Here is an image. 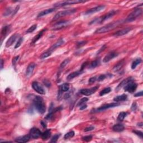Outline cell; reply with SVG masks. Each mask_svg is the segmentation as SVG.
<instances>
[{
    "mask_svg": "<svg viewBox=\"0 0 143 143\" xmlns=\"http://www.w3.org/2000/svg\"><path fill=\"white\" fill-rule=\"evenodd\" d=\"M82 72H83L81 70H78V71L72 72V73H70L67 76V80H68V81L72 80V79H73L74 78H76V77H77L79 76V75H80L81 74H82Z\"/></svg>",
    "mask_w": 143,
    "mask_h": 143,
    "instance_id": "44dd1931",
    "label": "cell"
},
{
    "mask_svg": "<svg viewBox=\"0 0 143 143\" xmlns=\"http://www.w3.org/2000/svg\"><path fill=\"white\" fill-rule=\"evenodd\" d=\"M74 132L73 131H71L68 132V133L65 134V135L64 136V139L65 140L70 139V138H73V137L74 136Z\"/></svg>",
    "mask_w": 143,
    "mask_h": 143,
    "instance_id": "4dcf8cb0",
    "label": "cell"
},
{
    "mask_svg": "<svg viewBox=\"0 0 143 143\" xmlns=\"http://www.w3.org/2000/svg\"><path fill=\"white\" fill-rule=\"evenodd\" d=\"M34 105L37 110L41 114L45 113L46 110V106L43 98L40 96H37L34 99Z\"/></svg>",
    "mask_w": 143,
    "mask_h": 143,
    "instance_id": "6da1fadb",
    "label": "cell"
},
{
    "mask_svg": "<svg viewBox=\"0 0 143 143\" xmlns=\"http://www.w3.org/2000/svg\"><path fill=\"white\" fill-rule=\"evenodd\" d=\"M88 101V98L87 97H85L81 99V100L78 102V103L77 105V106H81V105H83L84 103H86V102H87Z\"/></svg>",
    "mask_w": 143,
    "mask_h": 143,
    "instance_id": "e575fe53",
    "label": "cell"
},
{
    "mask_svg": "<svg viewBox=\"0 0 143 143\" xmlns=\"http://www.w3.org/2000/svg\"><path fill=\"white\" fill-rule=\"evenodd\" d=\"M137 107H137L136 103H135V102H134V103H132V106H131V109L132 111H135L136 110Z\"/></svg>",
    "mask_w": 143,
    "mask_h": 143,
    "instance_id": "bcb514c9",
    "label": "cell"
},
{
    "mask_svg": "<svg viewBox=\"0 0 143 143\" xmlns=\"http://www.w3.org/2000/svg\"><path fill=\"white\" fill-rule=\"evenodd\" d=\"M122 23V21H117L116 22H111L105 25V26L101 27V28H98L96 30L94 33L95 34H102V33H105L108 32V31L112 30L116 28L118 25Z\"/></svg>",
    "mask_w": 143,
    "mask_h": 143,
    "instance_id": "7a4b0ae2",
    "label": "cell"
},
{
    "mask_svg": "<svg viewBox=\"0 0 143 143\" xmlns=\"http://www.w3.org/2000/svg\"><path fill=\"white\" fill-rule=\"evenodd\" d=\"M92 139V136L91 135H88V136H86L85 137H83L82 138V140H83L86 141V142H88V141H90Z\"/></svg>",
    "mask_w": 143,
    "mask_h": 143,
    "instance_id": "b9f144b4",
    "label": "cell"
},
{
    "mask_svg": "<svg viewBox=\"0 0 143 143\" xmlns=\"http://www.w3.org/2000/svg\"><path fill=\"white\" fill-rule=\"evenodd\" d=\"M37 24H35V25H33V26H31V27H30L26 31V33H31L34 31L35 30L37 29Z\"/></svg>",
    "mask_w": 143,
    "mask_h": 143,
    "instance_id": "8d00e7d4",
    "label": "cell"
},
{
    "mask_svg": "<svg viewBox=\"0 0 143 143\" xmlns=\"http://www.w3.org/2000/svg\"><path fill=\"white\" fill-rule=\"evenodd\" d=\"M99 64H100V59L95 60V61H92L91 65H90V68H94L97 67V66L99 65Z\"/></svg>",
    "mask_w": 143,
    "mask_h": 143,
    "instance_id": "836d02e7",
    "label": "cell"
},
{
    "mask_svg": "<svg viewBox=\"0 0 143 143\" xmlns=\"http://www.w3.org/2000/svg\"><path fill=\"white\" fill-rule=\"evenodd\" d=\"M19 59V56H17L16 57H15L13 59V61H12V63H13V65H15L16 64V63L17 62L18 60Z\"/></svg>",
    "mask_w": 143,
    "mask_h": 143,
    "instance_id": "681fc988",
    "label": "cell"
},
{
    "mask_svg": "<svg viewBox=\"0 0 143 143\" xmlns=\"http://www.w3.org/2000/svg\"><path fill=\"white\" fill-rule=\"evenodd\" d=\"M119 104L118 103H108V104H106L103 105V106L100 107L98 108H97L96 110V112H101V111L106 110H107L108 108H113L115 107L118 106H119Z\"/></svg>",
    "mask_w": 143,
    "mask_h": 143,
    "instance_id": "7c38bea8",
    "label": "cell"
},
{
    "mask_svg": "<svg viewBox=\"0 0 143 143\" xmlns=\"http://www.w3.org/2000/svg\"><path fill=\"white\" fill-rule=\"evenodd\" d=\"M35 67H36V64L34 63H31L30 64L28 65L26 72V74L27 76L30 77L31 74H32L33 72L34 71Z\"/></svg>",
    "mask_w": 143,
    "mask_h": 143,
    "instance_id": "ffe728a7",
    "label": "cell"
},
{
    "mask_svg": "<svg viewBox=\"0 0 143 143\" xmlns=\"http://www.w3.org/2000/svg\"><path fill=\"white\" fill-rule=\"evenodd\" d=\"M143 96V91H141L140 92L137 93L134 95L135 97H140V96Z\"/></svg>",
    "mask_w": 143,
    "mask_h": 143,
    "instance_id": "f5cc1de1",
    "label": "cell"
},
{
    "mask_svg": "<svg viewBox=\"0 0 143 143\" xmlns=\"http://www.w3.org/2000/svg\"><path fill=\"white\" fill-rule=\"evenodd\" d=\"M69 62H70V59L69 58L66 59L64 60V61H62V63L61 64V65H60V67H61V68H64L65 67Z\"/></svg>",
    "mask_w": 143,
    "mask_h": 143,
    "instance_id": "d590c367",
    "label": "cell"
},
{
    "mask_svg": "<svg viewBox=\"0 0 143 143\" xmlns=\"http://www.w3.org/2000/svg\"><path fill=\"white\" fill-rule=\"evenodd\" d=\"M117 55H118V54L115 52H110L109 53L107 54L106 56L104 57V58H103V63H108V61H110L111 60H112V59H114L115 57H117Z\"/></svg>",
    "mask_w": 143,
    "mask_h": 143,
    "instance_id": "2e32d148",
    "label": "cell"
},
{
    "mask_svg": "<svg viewBox=\"0 0 143 143\" xmlns=\"http://www.w3.org/2000/svg\"><path fill=\"white\" fill-rule=\"evenodd\" d=\"M106 45H103V46H102V47L100 49V50H99V51L98 52H97V54H98L99 53H100L101 52H102V51H103L105 50V49H106Z\"/></svg>",
    "mask_w": 143,
    "mask_h": 143,
    "instance_id": "816d5d0a",
    "label": "cell"
},
{
    "mask_svg": "<svg viewBox=\"0 0 143 143\" xmlns=\"http://www.w3.org/2000/svg\"><path fill=\"white\" fill-rule=\"evenodd\" d=\"M105 6H104V5L98 6L95 7H94V8H92L91 9L88 10L87 11L85 12V15H90V14H92V13L97 12L101 11H102V10H103V9L105 8Z\"/></svg>",
    "mask_w": 143,
    "mask_h": 143,
    "instance_id": "4fadbf2b",
    "label": "cell"
},
{
    "mask_svg": "<svg viewBox=\"0 0 143 143\" xmlns=\"http://www.w3.org/2000/svg\"><path fill=\"white\" fill-rule=\"evenodd\" d=\"M143 11L142 9L138 8H136L135 10H134L131 13L128 15V16L126 18L125 22H130L134 21L136 19H138V17H139L142 14Z\"/></svg>",
    "mask_w": 143,
    "mask_h": 143,
    "instance_id": "277c9868",
    "label": "cell"
},
{
    "mask_svg": "<svg viewBox=\"0 0 143 143\" xmlns=\"http://www.w3.org/2000/svg\"><path fill=\"white\" fill-rule=\"evenodd\" d=\"M111 91V88H110V87L105 88V89L102 90V91L100 92V96H102L103 95H105V94H107V93L110 92Z\"/></svg>",
    "mask_w": 143,
    "mask_h": 143,
    "instance_id": "1f68e13d",
    "label": "cell"
},
{
    "mask_svg": "<svg viewBox=\"0 0 143 143\" xmlns=\"http://www.w3.org/2000/svg\"><path fill=\"white\" fill-rule=\"evenodd\" d=\"M125 127L122 124H116L115 125L112 127V129L115 132H121L124 130Z\"/></svg>",
    "mask_w": 143,
    "mask_h": 143,
    "instance_id": "cb8c5ba5",
    "label": "cell"
},
{
    "mask_svg": "<svg viewBox=\"0 0 143 143\" xmlns=\"http://www.w3.org/2000/svg\"><path fill=\"white\" fill-rule=\"evenodd\" d=\"M126 115H127V113L125 112H120L118 116V117H117V121H123Z\"/></svg>",
    "mask_w": 143,
    "mask_h": 143,
    "instance_id": "f546056e",
    "label": "cell"
},
{
    "mask_svg": "<svg viewBox=\"0 0 143 143\" xmlns=\"http://www.w3.org/2000/svg\"><path fill=\"white\" fill-rule=\"evenodd\" d=\"M94 129V127H93V126H89V127H87L86 128V129H85V132L90 131L93 130Z\"/></svg>",
    "mask_w": 143,
    "mask_h": 143,
    "instance_id": "7dc6e473",
    "label": "cell"
},
{
    "mask_svg": "<svg viewBox=\"0 0 143 143\" xmlns=\"http://www.w3.org/2000/svg\"><path fill=\"white\" fill-rule=\"evenodd\" d=\"M134 81V78L132 77L127 78L126 79H124V80H123V81H122L119 85L117 86V87L116 88V91H118V90H120L121 88H123V87L127 85V84L129 83H130V82H132V81Z\"/></svg>",
    "mask_w": 143,
    "mask_h": 143,
    "instance_id": "9a60e30c",
    "label": "cell"
},
{
    "mask_svg": "<svg viewBox=\"0 0 143 143\" xmlns=\"http://www.w3.org/2000/svg\"><path fill=\"white\" fill-rule=\"evenodd\" d=\"M127 96L125 94H122L121 96H116L114 98V100L116 102H121V101H124L127 100Z\"/></svg>",
    "mask_w": 143,
    "mask_h": 143,
    "instance_id": "484cf974",
    "label": "cell"
},
{
    "mask_svg": "<svg viewBox=\"0 0 143 143\" xmlns=\"http://www.w3.org/2000/svg\"><path fill=\"white\" fill-rule=\"evenodd\" d=\"M8 26H4L3 28V29H2V31H1V34H2V35L4 36V37H5V35H6V34L8 32Z\"/></svg>",
    "mask_w": 143,
    "mask_h": 143,
    "instance_id": "f35d334b",
    "label": "cell"
},
{
    "mask_svg": "<svg viewBox=\"0 0 143 143\" xmlns=\"http://www.w3.org/2000/svg\"><path fill=\"white\" fill-rule=\"evenodd\" d=\"M98 88V87L95 86L91 88H90V89H82L80 91V92L81 94H83V95L90 96L94 93H95L97 91Z\"/></svg>",
    "mask_w": 143,
    "mask_h": 143,
    "instance_id": "8fae6325",
    "label": "cell"
},
{
    "mask_svg": "<svg viewBox=\"0 0 143 143\" xmlns=\"http://www.w3.org/2000/svg\"><path fill=\"white\" fill-rule=\"evenodd\" d=\"M86 1H82V0H72V1H64L62 2H59L58 4H54V7H59L62 6H65L70 5V4H81V3L86 2Z\"/></svg>",
    "mask_w": 143,
    "mask_h": 143,
    "instance_id": "8992f818",
    "label": "cell"
},
{
    "mask_svg": "<svg viewBox=\"0 0 143 143\" xmlns=\"http://www.w3.org/2000/svg\"><path fill=\"white\" fill-rule=\"evenodd\" d=\"M69 84L68 83H65L63 84V85H61L59 86L60 90L62 92H67L69 90Z\"/></svg>",
    "mask_w": 143,
    "mask_h": 143,
    "instance_id": "83f0119b",
    "label": "cell"
},
{
    "mask_svg": "<svg viewBox=\"0 0 143 143\" xmlns=\"http://www.w3.org/2000/svg\"><path fill=\"white\" fill-rule=\"evenodd\" d=\"M87 105H86V104L82 105V106H81L80 107V110H85V108H87Z\"/></svg>",
    "mask_w": 143,
    "mask_h": 143,
    "instance_id": "db71d44e",
    "label": "cell"
},
{
    "mask_svg": "<svg viewBox=\"0 0 143 143\" xmlns=\"http://www.w3.org/2000/svg\"><path fill=\"white\" fill-rule=\"evenodd\" d=\"M41 139L43 140H46L51 136V131L50 130H46L41 134Z\"/></svg>",
    "mask_w": 143,
    "mask_h": 143,
    "instance_id": "d4e9b609",
    "label": "cell"
},
{
    "mask_svg": "<svg viewBox=\"0 0 143 143\" xmlns=\"http://www.w3.org/2000/svg\"><path fill=\"white\" fill-rule=\"evenodd\" d=\"M46 29H43V30H41V31H40V32H39V34H37V35L36 36V37H34V38H33V40H32V44L35 43L36 42H37V40H38L40 38V37H41L42 36H43V35L45 31H46Z\"/></svg>",
    "mask_w": 143,
    "mask_h": 143,
    "instance_id": "4316f807",
    "label": "cell"
},
{
    "mask_svg": "<svg viewBox=\"0 0 143 143\" xmlns=\"http://www.w3.org/2000/svg\"><path fill=\"white\" fill-rule=\"evenodd\" d=\"M132 132H134V133H135V134L136 135H138V136H139L140 138H141V139H143V132L140 131H138V130H134L132 131Z\"/></svg>",
    "mask_w": 143,
    "mask_h": 143,
    "instance_id": "7bdbcfd3",
    "label": "cell"
},
{
    "mask_svg": "<svg viewBox=\"0 0 143 143\" xmlns=\"http://www.w3.org/2000/svg\"><path fill=\"white\" fill-rule=\"evenodd\" d=\"M41 124L42 126H43V127L44 128H46V126H46V123H45V122L44 121H41Z\"/></svg>",
    "mask_w": 143,
    "mask_h": 143,
    "instance_id": "11a10c76",
    "label": "cell"
},
{
    "mask_svg": "<svg viewBox=\"0 0 143 143\" xmlns=\"http://www.w3.org/2000/svg\"><path fill=\"white\" fill-rule=\"evenodd\" d=\"M55 10H56L55 8H49V9H47V10H44V11H41V12H40L39 13V15H37V17H43V16H44L47 15L49 14V13L54 12Z\"/></svg>",
    "mask_w": 143,
    "mask_h": 143,
    "instance_id": "7402d4cb",
    "label": "cell"
},
{
    "mask_svg": "<svg viewBox=\"0 0 143 143\" xmlns=\"http://www.w3.org/2000/svg\"><path fill=\"white\" fill-rule=\"evenodd\" d=\"M17 36L18 35L17 34H15L12 35L11 37L8 39L6 43V46L7 48H8L9 46H11L12 45L15 43V41H16V39H17Z\"/></svg>",
    "mask_w": 143,
    "mask_h": 143,
    "instance_id": "d6986e66",
    "label": "cell"
},
{
    "mask_svg": "<svg viewBox=\"0 0 143 143\" xmlns=\"http://www.w3.org/2000/svg\"><path fill=\"white\" fill-rule=\"evenodd\" d=\"M96 81V77H92L90 78L89 79V81H88V82H89V83L92 84L94 82H95V81Z\"/></svg>",
    "mask_w": 143,
    "mask_h": 143,
    "instance_id": "c3c4849f",
    "label": "cell"
},
{
    "mask_svg": "<svg viewBox=\"0 0 143 143\" xmlns=\"http://www.w3.org/2000/svg\"><path fill=\"white\" fill-rule=\"evenodd\" d=\"M42 132L40 131V130L39 129L36 127H33L30 131L29 135L30 136L31 138L33 139H37L39 137L41 136Z\"/></svg>",
    "mask_w": 143,
    "mask_h": 143,
    "instance_id": "30bf717a",
    "label": "cell"
},
{
    "mask_svg": "<svg viewBox=\"0 0 143 143\" xmlns=\"http://www.w3.org/2000/svg\"><path fill=\"white\" fill-rule=\"evenodd\" d=\"M69 21H59L57 22L53 26L52 30H58L61 29L65 28L68 26L69 24Z\"/></svg>",
    "mask_w": 143,
    "mask_h": 143,
    "instance_id": "9c48e42d",
    "label": "cell"
},
{
    "mask_svg": "<svg viewBox=\"0 0 143 143\" xmlns=\"http://www.w3.org/2000/svg\"><path fill=\"white\" fill-rule=\"evenodd\" d=\"M64 43V40H63V38H61L60 39H59V40L57 41L56 43H55L53 45L51 46V47L49 48V49H48V50H49L51 52H53V51L55 50V49H57V48L59 47V46H61V45H63V44Z\"/></svg>",
    "mask_w": 143,
    "mask_h": 143,
    "instance_id": "e0dca14e",
    "label": "cell"
},
{
    "mask_svg": "<svg viewBox=\"0 0 143 143\" xmlns=\"http://www.w3.org/2000/svg\"><path fill=\"white\" fill-rule=\"evenodd\" d=\"M19 6H17L16 7V8L15 9H13V13L12 14V15H15L16 12H17L18 10H19Z\"/></svg>",
    "mask_w": 143,
    "mask_h": 143,
    "instance_id": "f907efd6",
    "label": "cell"
},
{
    "mask_svg": "<svg viewBox=\"0 0 143 143\" xmlns=\"http://www.w3.org/2000/svg\"><path fill=\"white\" fill-rule=\"evenodd\" d=\"M31 139V137L30 135H25V136L19 137V138H16L15 140V141L17 143H27Z\"/></svg>",
    "mask_w": 143,
    "mask_h": 143,
    "instance_id": "ac0fdd59",
    "label": "cell"
},
{
    "mask_svg": "<svg viewBox=\"0 0 143 143\" xmlns=\"http://www.w3.org/2000/svg\"><path fill=\"white\" fill-rule=\"evenodd\" d=\"M125 64V61L124 59L121 60V61H120L119 62H118L117 64H116L115 65V67H114V68H113V70H114V72H118L119 71V70L121 69L123 67V66H124Z\"/></svg>",
    "mask_w": 143,
    "mask_h": 143,
    "instance_id": "603a6c76",
    "label": "cell"
},
{
    "mask_svg": "<svg viewBox=\"0 0 143 143\" xmlns=\"http://www.w3.org/2000/svg\"><path fill=\"white\" fill-rule=\"evenodd\" d=\"M132 29V28H126L125 29H124L120 30L119 31H116V32L113 34V35H114V37H121V36H123L127 34V33L130 32Z\"/></svg>",
    "mask_w": 143,
    "mask_h": 143,
    "instance_id": "5bb4252c",
    "label": "cell"
},
{
    "mask_svg": "<svg viewBox=\"0 0 143 143\" xmlns=\"http://www.w3.org/2000/svg\"><path fill=\"white\" fill-rule=\"evenodd\" d=\"M52 52H50V51L48 50L47 51H46V52H45V53H44L43 54H41V56H40V58L43 59H45V58H48V57H49V56H50L51 54H52Z\"/></svg>",
    "mask_w": 143,
    "mask_h": 143,
    "instance_id": "d6a6232c",
    "label": "cell"
},
{
    "mask_svg": "<svg viewBox=\"0 0 143 143\" xmlns=\"http://www.w3.org/2000/svg\"><path fill=\"white\" fill-rule=\"evenodd\" d=\"M106 78V75L101 74L98 77V79H97V81H99V82H101V81H102L104 80Z\"/></svg>",
    "mask_w": 143,
    "mask_h": 143,
    "instance_id": "f6af8a7d",
    "label": "cell"
},
{
    "mask_svg": "<svg viewBox=\"0 0 143 143\" xmlns=\"http://www.w3.org/2000/svg\"><path fill=\"white\" fill-rule=\"evenodd\" d=\"M76 12V9L75 8L68 9V10H63V11H59L58 12L55 16H54L53 20V21L57 20H58V19H59V18L61 17L73 14V13Z\"/></svg>",
    "mask_w": 143,
    "mask_h": 143,
    "instance_id": "5b68a950",
    "label": "cell"
},
{
    "mask_svg": "<svg viewBox=\"0 0 143 143\" xmlns=\"http://www.w3.org/2000/svg\"><path fill=\"white\" fill-rule=\"evenodd\" d=\"M60 136H61V134H57L54 135L53 137L52 138V139H51L50 142L51 143H56L57 141H58V140Z\"/></svg>",
    "mask_w": 143,
    "mask_h": 143,
    "instance_id": "74e56055",
    "label": "cell"
},
{
    "mask_svg": "<svg viewBox=\"0 0 143 143\" xmlns=\"http://www.w3.org/2000/svg\"><path fill=\"white\" fill-rule=\"evenodd\" d=\"M23 41V37H20L19 40H18V41L17 42V43H16V44L15 45V48L16 49V48H18L21 45V44L22 42Z\"/></svg>",
    "mask_w": 143,
    "mask_h": 143,
    "instance_id": "60d3db41",
    "label": "cell"
},
{
    "mask_svg": "<svg viewBox=\"0 0 143 143\" xmlns=\"http://www.w3.org/2000/svg\"><path fill=\"white\" fill-rule=\"evenodd\" d=\"M141 63V59L140 58L136 59V60H135V61L132 62L131 64V68L132 69H134L136 68L137 65H139V64H140Z\"/></svg>",
    "mask_w": 143,
    "mask_h": 143,
    "instance_id": "f1b7e54d",
    "label": "cell"
},
{
    "mask_svg": "<svg viewBox=\"0 0 143 143\" xmlns=\"http://www.w3.org/2000/svg\"><path fill=\"white\" fill-rule=\"evenodd\" d=\"M32 87L34 91L40 94H45V91L43 87L37 82H34L32 83Z\"/></svg>",
    "mask_w": 143,
    "mask_h": 143,
    "instance_id": "52a82bcc",
    "label": "cell"
},
{
    "mask_svg": "<svg viewBox=\"0 0 143 143\" xmlns=\"http://www.w3.org/2000/svg\"><path fill=\"white\" fill-rule=\"evenodd\" d=\"M116 13V11H110L109 12L106 13V14L104 16H102V17H100L96 18V19L93 20V21H92L90 22V25H92V24L102 23V22H103V21H105L107 20L110 19V18L113 17V16L115 15Z\"/></svg>",
    "mask_w": 143,
    "mask_h": 143,
    "instance_id": "3957f363",
    "label": "cell"
},
{
    "mask_svg": "<svg viewBox=\"0 0 143 143\" xmlns=\"http://www.w3.org/2000/svg\"><path fill=\"white\" fill-rule=\"evenodd\" d=\"M12 13H13V11H12V9H11V7H10V8H7L6 10V11L4 12V16H8V15H10V14H12Z\"/></svg>",
    "mask_w": 143,
    "mask_h": 143,
    "instance_id": "ab89813d",
    "label": "cell"
},
{
    "mask_svg": "<svg viewBox=\"0 0 143 143\" xmlns=\"http://www.w3.org/2000/svg\"><path fill=\"white\" fill-rule=\"evenodd\" d=\"M138 126H141V127H142V125H143V123H139V124H138Z\"/></svg>",
    "mask_w": 143,
    "mask_h": 143,
    "instance_id": "6f0895ef",
    "label": "cell"
},
{
    "mask_svg": "<svg viewBox=\"0 0 143 143\" xmlns=\"http://www.w3.org/2000/svg\"><path fill=\"white\" fill-rule=\"evenodd\" d=\"M4 61H3L2 59H1V69H2L3 68H4Z\"/></svg>",
    "mask_w": 143,
    "mask_h": 143,
    "instance_id": "9f6ffc18",
    "label": "cell"
},
{
    "mask_svg": "<svg viewBox=\"0 0 143 143\" xmlns=\"http://www.w3.org/2000/svg\"><path fill=\"white\" fill-rule=\"evenodd\" d=\"M137 87H138V85L136 83L134 82L133 81L130 82V83L127 84L124 87L125 91L128 92L129 93H133L136 90Z\"/></svg>",
    "mask_w": 143,
    "mask_h": 143,
    "instance_id": "ba28073f",
    "label": "cell"
},
{
    "mask_svg": "<svg viewBox=\"0 0 143 143\" xmlns=\"http://www.w3.org/2000/svg\"><path fill=\"white\" fill-rule=\"evenodd\" d=\"M87 43V41H82L81 42H79V43L77 44V48L82 47V46H84Z\"/></svg>",
    "mask_w": 143,
    "mask_h": 143,
    "instance_id": "ee69618b",
    "label": "cell"
}]
</instances>
